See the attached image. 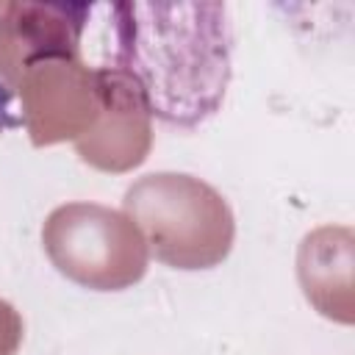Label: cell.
I'll use <instances>...</instances> for the list:
<instances>
[{"label":"cell","mask_w":355,"mask_h":355,"mask_svg":"<svg viewBox=\"0 0 355 355\" xmlns=\"http://www.w3.org/2000/svg\"><path fill=\"white\" fill-rule=\"evenodd\" d=\"M103 69L128 83L141 111L169 128L208 122L233 75L225 3H111Z\"/></svg>","instance_id":"1"}]
</instances>
